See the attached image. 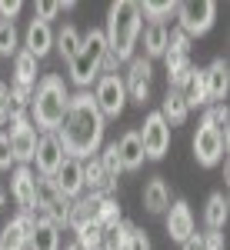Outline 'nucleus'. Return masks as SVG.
Here are the masks:
<instances>
[{
	"label": "nucleus",
	"mask_w": 230,
	"mask_h": 250,
	"mask_svg": "<svg viewBox=\"0 0 230 250\" xmlns=\"http://www.w3.org/2000/svg\"><path fill=\"white\" fill-rule=\"evenodd\" d=\"M187 114H190V107H187L184 94H180V90H167V97H164V107H160V117L167 120V127L184 124V120H187Z\"/></svg>",
	"instance_id": "nucleus-25"
},
{
	"label": "nucleus",
	"mask_w": 230,
	"mask_h": 250,
	"mask_svg": "<svg viewBox=\"0 0 230 250\" xmlns=\"http://www.w3.org/2000/svg\"><path fill=\"white\" fill-rule=\"evenodd\" d=\"M130 230H134V224H127V220H120L117 227L104 230V237H100V250H124V244H127Z\"/></svg>",
	"instance_id": "nucleus-32"
},
{
	"label": "nucleus",
	"mask_w": 230,
	"mask_h": 250,
	"mask_svg": "<svg viewBox=\"0 0 230 250\" xmlns=\"http://www.w3.org/2000/svg\"><path fill=\"white\" fill-rule=\"evenodd\" d=\"M63 250H80V244H77V240H74V244H67V247H63Z\"/></svg>",
	"instance_id": "nucleus-46"
},
{
	"label": "nucleus",
	"mask_w": 230,
	"mask_h": 250,
	"mask_svg": "<svg viewBox=\"0 0 230 250\" xmlns=\"http://www.w3.org/2000/svg\"><path fill=\"white\" fill-rule=\"evenodd\" d=\"M104 114L97 110L90 90H80V94H70V104H67V114H63V124L57 127V144L63 157H74V160H90V157L100 154L104 147Z\"/></svg>",
	"instance_id": "nucleus-1"
},
{
	"label": "nucleus",
	"mask_w": 230,
	"mask_h": 250,
	"mask_svg": "<svg viewBox=\"0 0 230 250\" xmlns=\"http://www.w3.org/2000/svg\"><path fill=\"white\" fill-rule=\"evenodd\" d=\"M140 34H144V17H140V10H137V3L134 0H117L114 7L107 10V30H104L107 50H110L120 63H130Z\"/></svg>",
	"instance_id": "nucleus-2"
},
{
	"label": "nucleus",
	"mask_w": 230,
	"mask_h": 250,
	"mask_svg": "<svg viewBox=\"0 0 230 250\" xmlns=\"http://www.w3.org/2000/svg\"><path fill=\"white\" fill-rule=\"evenodd\" d=\"M180 250H204V240H200V233H193V237H187V240L180 244Z\"/></svg>",
	"instance_id": "nucleus-44"
},
{
	"label": "nucleus",
	"mask_w": 230,
	"mask_h": 250,
	"mask_svg": "<svg viewBox=\"0 0 230 250\" xmlns=\"http://www.w3.org/2000/svg\"><path fill=\"white\" fill-rule=\"evenodd\" d=\"M124 250H150V237L140 230V227H134L130 237H127V244H124Z\"/></svg>",
	"instance_id": "nucleus-39"
},
{
	"label": "nucleus",
	"mask_w": 230,
	"mask_h": 250,
	"mask_svg": "<svg viewBox=\"0 0 230 250\" xmlns=\"http://www.w3.org/2000/svg\"><path fill=\"white\" fill-rule=\"evenodd\" d=\"M10 150H14V164L17 167H27L30 160H34V150H37V127L30 124V114H10Z\"/></svg>",
	"instance_id": "nucleus-5"
},
{
	"label": "nucleus",
	"mask_w": 230,
	"mask_h": 250,
	"mask_svg": "<svg viewBox=\"0 0 230 250\" xmlns=\"http://www.w3.org/2000/svg\"><path fill=\"white\" fill-rule=\"evenodd\" d=\"M80 40H84V37L77 34V27L67 23L57 37H54V43H57V50H60V57H63V60H74V54L80 50Z\"/></svg>",
	"instance_id": "nucleus-33"
},
{
	"label": "nucleus",
	"mask_w": 230,
	"mask_h": 250,
	"mask_svg": "<svg viewBox=\"0 0 230 250\" xmlns=\"http://www.w3.org/2000/svg\"><path fill=\"white\" fill-rule=\"evenodd\" d=\"M34 217H37V213H34ZM27 250H60V230L47 217H37L34 233H30V240H27Z\"/></svg>",
	"instance_id": "nucleus-22"
},
{
	"label": "nucleus",
	"mask_w": 230,
	"mask_h": 250,
	"mask_svg": "<svg viewBox=\"0 0 230 250\" xmlns=\"http://www.w3.org/2000/svg\"><path fill=\"white\" fill-rule=\"evenodd\" d=\"M34 187H37V207L34 213L37 217H47L54 227H67V213H70V200L67 197H60V190L47 180V177H37L34 180Z\"/></svg>",
	"instance_id": "nucleus-7"
},
{
	"label": "nucleus",
	"mask_w": 230,
	"mask_h": 250,
	"mask_svg": "<svg viewBox=\"0 0 230 250\" xmlns=\"http://www.w3.org/2000/svg\"><path fill=\"white\" fill-rule=\"evenodd\" d=\"M144 54H147V60L167 54V27L164 23H150L144 30Z\"/></svg>",
	"instance_id": "nucleus-27"
},
{
	"label": "nucleus",
	"mask_w": 230,
	"mask_h": 250,
	"mask_svg": "<svg viewBox=\"0 0 230 250\" xmlns=\"http://www.w3.org/2000/svg\"><path fill=\"white\" fill-rule=\"evenodd\" d=\"M70 7H74V3H50V0H40V3L34 7V10H37V20H43V23H50V20L57 17V14H63V10H70Z\"/></svg>",
	"instance_id": "nucleus-38"
},
{
	"label": "nucleus",
	"mask_w": 230,
	"mask_h": 250,
	"mask_svg": "<svg viewBox=\"0 0 230 250\" xmlns=\"http://www.w3.org/2000/svg\"><path fill=\"white\" fill-rule=\"evenodd\" d=\"M94 104L97 110L107 117H120L124 114V107H127V90H124V77L120 74H104V77H97V87H94Z\"/></svg>",
	"instance_id": "nucleus-8"
},
{
	"label": "nucleus",
	"mask_w": 230,
	"mask_h": 250,
	"mask_svg": "<svg viewBox=\"0 0 230 250\" xmlns=\"http://www.w3.org/2000/svg\"><path fill=\"white\" fill-rule=\"evenodd\" d=\"M193 230H197V224H193L190 204L187 200H173L167 207V233H170V240L184 244L187 237H193Z\"/></svg>",
	"instance_id": "nucleus-16"
},
{
	"label": "nucleus",
	"mask_w": 230,
	"mask_h": 250,
	"mask_svg": "<svg viewBox=\"0 0 230 250\" xmlns=\"http://www.w3.org/2000/svg\"><path fill=\"white\" fill-rule=\"evenodd\" d=\"M137 134H140V144H144V157L147 160H164L167 157V150H170V127L160 117V110L147 114L144 130H137Z\"/></svg>",
	"instance_id": "nucleus-10"
},
{
	"label": "nucleus",
	"mask_w": 230,
	"mask_h": 250,
	"mask_svg": "<svg viewBox=\"0 0 230 250\" xmlns=\"http://www.w3.org/2000/svg\"><path fill=\"white\" fill-rule=\"evenodd\" d=\"M104 54H107V40H104V30L90 27L87 37L80 40V50L74 54L70 63V80H74L80 90H87L97 77H100V63H104Z\"/></svg>",
	"instance_id": "nucleus-4"
},
{
	"label": "nucleus",
	"mask_w": 230,
	"mask_h": 250,
	"mask_svg": "<svg viewBox=\"0 0 230 250\" xmlns=\"http://www.w3.org/2000/svg\"><path fill=\"white\" fill-rule=\"evenodd\" d=\"M177 27L187 34V37H204L217 20V3L213 0H187V3H177Z\"/></svg>",
	"instance_id": "nucleus-6"
},
{
	"label": "nucleus",
	"mask_w": 230,
	"mask_h": 250,
	"mask_svg": "<svg viewBox=\"0 0 230 250\" xmlns=\"http://www.w3.org/2000/svg\"><path fill=\"white\" fill-rule=\"evenodd\" d=\"M23 50L30 54L34 60L47 57L50 50H54V34H50V23H43V20H30V27H27V43H23Z\"/></svg>",
	"instance_id": "nucleus-17"
},
{
	"label": "nucleus",
	"mask_w": 230,
	"mask_h": 250,
	"mask_svg": "<svg viewBox=\"0 0 230 250\" xmlns=\"http://www.w3.org/2000/svg\"><path fill=\"white\" fill-rule=\"evenodd\" d=\"M200 240H204V250H224V247H227V244H224V233H220V230L200 233Z\"/></svg>",
	"instance_id": "nucleus-41"
},
{
	"label": "nucleus",
	"mask_w": 230,
	"mask_h": 250,
	"mask_svg": "<svg viewBox=\"0 0 230 250\" xmlns=\"http://www.w3.org/2000/svg\"><path fill=\"white\" fill-rule=\"evenodd\" d=\"M10 164H14V150H10V137L3 130L0 134V170H10Z\"/></svg>",
	"instance_id": "nucleus-40"
},
{
	"label": "nucleus",
	"mask_w": 230,
	"mask_h": 250,
	"mask_svg": "<svg viewBox=\"0 0 230 250\" xmlns=\"http://www.w3.org/2000/svg\"><path fill=\"white\" fill-rule=\"evenodd\" d=\"M37 217L34 213H17L3 230H0V250H27V240L34 233Z\"/></svg>",
	"instance_id": "nucleus-14"
},
{
	"label": "nucleus",
	"mask_w": 230,
	"mask_h": 250,
	"mask_svg": "<svg viewBox=\"0 0 230 250\" xmlns=\"http://www.w3.org/2000/svg\"><path fill=\"white\" fill-rule=\"evenodd\" d=\"M184 100H187V107H204V104H210V100H207L204 70H193V77L187 80V87H184Z\"/></svg>",
	"instance_id": "nucleus-29"
},
{
	"label": "nucleus",
	"mask_w": 230,
	"mask_h": 250,
	"mask_svg": "<svg viewBox=\"0 0 230 250\" xmlns=\"http://www.w3.org/2000/svg\"><path fill=\"white\" fill-rule=\"evenodd\" d=\"M164 63H167V83H170L167 90H180V94H184L187 80H190L193 70H197L190 63V54H170V50H167V54H164Z\"/></svg>",
	"instance_id": "nucleus-18"
},
{
	"label": "nucleus",
	"mask_w": 230,
	"mask_h": 250,
	"mask_svg": "<svg viewBox=\"0 0 230 250\" xmlns=\"http://www.w3.org/2000/svg\"><path fill=\"white\" fill-rule=\"evenodd\" d=\"M117 154H120V167L124 170H140L144 167V144H140V134L137 130H127V134L117 140Z\"/></svg>",
	"instance_id": "nucleus-20"
},
{
	"label": "nucleus",
	"mask_w": 230,
	"mask_h": 250,
	"mask_svg": "<svg viewBox=\"0 0 230 250\" xmlns=\"http://www.w3.org/2000/svg\"><path fill=\"white\" fill-rule=\"evenodd\" d=\"M144 207L150 213H167V207H170V187H167L164 177H150L147 180V187H144Z\"/></svg>",
	"instance_id": "nucleus-23"
},
{
	"label": "nucleus",
	"mask_w": 230,
	"mask_h": 250,
	"mask_svg": "<svg viewBox=\"0 0 230 250\" xmlns=\"http://www.w3.org/2000/svg\"><path fill=\"white\" fill-rule=\"evenodd\" d=\"M34 180H37V173L30 170V167H17L14 177H10V193L17 200L20 213H34V207H37V187H34Z\"/></svg>",
	"instance_id": "nucleus-15"
},
{
	"label": "nucleus",
	"mask_w": 230,
	"mask_h": 250,
	"mask_svg": "<svg viewBox=\"0 0 230 250\" xmlns=\"http://www.w3.org/2000/svg\"><path fill=\"white\" fill-rule=\"evenodd\" d=\"M167 50H170V54H190V37H187L180 27L167 30Z\"/></svg>",
	"instance_id": "nucleus-37"
},
{
	"label": "nucleus",
	"mask_w": 230,
	"mask_h": 250,
	"mask_svg": "<svg viewBox=\"0 0 230 250\" xmlns=\"http://www.w3.org/2000/svg\"><path fill=\"white\" fill-rule=\"evenodd\" d=\"M204 120L210 124L213 130H220V134L227 137V120H230L227 104H213V107H207V114H204Z\"/></svg>",
	"instance_id": "nucleus-35"
},
{
	"label": "nucleus",
	"mask_w": 230,
	"mask_h": 250,
	"mask_svg": "<svg viewBox=\"0 0 230 250\" xmlns=\"http://www.w3.org/2000/svg\"><path fill=\"white\" fill-rule=\"evenodd\" d=\"M20 14V0H0V20H14Z\"/></svg>",
	"instance_id": "nucleus-43"
},
{
	"label": "nucleus",
	"mask_w": 230,
	"mask_h": 250,
	"mask_svg": "<svg viewBox=\"0 0 230 250\" xmlns=\"http://www.w3.org/2000/svg\"><path fill=\"white\" fill-rule=\"evenodd\" d=\"M100 237H104V230L97 224H87L77 230V244H80V250H100Z\"/></svg>",
	"instance_id": "nucleus-36"
},
{
	"label": "nucleus",
	"mask_w": 230,
	"mask_h": 250,
	"mask_svg": "<svg viewBox=\"0 0 230 250\" xmlns=\"http://www.w3.org/2000/svg\"><path fill=\"white\" fill-rule=\"evenodd\" d=\"M50 184L60 190V197L77 200V197L84 193V164L74 160V157H63V164H60V170L50 177Z\"/></svg>",
	"instance_id": "nucleus-13"
},
{
	"label": "nucleus",
	"mask_w": 230,
	"mask_h": 250,
	"mask_svg": "<svg viewBox=\"0 0 230 250\" xmlns=\"http://www.w3.org/2000/svg\"><path fill=\"white\" fill-rule=\"evenodd\" d=\"M97 160H100V167H104V173H107V180H110V184H117V180H120V173H124V167H120V154H117V144L100 147Z\"/></svg>",
	"instance_id": "nucleus-31"
},
{
	"label": "nucleus",
	"mask_w": 230,
	"mask_h": 250,
	"mask_svg": "<svg viewBox=\"0 0 230 250\" xmlns=\"http://www.w3.org/2000/svg\"><path fill=\"white\" fill-rule=\"evenodd\" d=\"M67 104H70L67 83L57 74H47L37 83L34 100H30V124L40 134H57V127L63 124V114H67Z\"/></svg>",
	"instance_id": "nucleus-3"
},
{
	"label": "nucleus",
	"mask_w": 230,
	"mask_h": 250,
	"mask_svg": "<svg viewBox=\"0 0 230 250\" xmlns=\"http://www.w3.org/2000/svg\"><path fill=\"white\" fill-rule=\"evenodd\" d=\"M124 90H127V100H134V104H140V107L150 100V60L147 57H134L130 63H127Z\"/></svg>",
	"instance_id": "nucleus-11"
},
{
	"label": "nucleus",
	"mask_w": 230,
	"mask_h": 250,
	"mask_svg": "<svg viewBox=\"0 0 230 250\" xmlns=\"http://www.w3.org/2000/svg\"><path fill=\"white\" fill-rule=\"evenodd\" d=\"M14 114V107H10V90H7V83H0V124H7Z\"/></svg>",
	"instance_id": "nucleus-42"
},
{
	"label": "nucleus",
	"mask_w": 230,
	"mask_h": 250,
	"mask_svg": "<svg viewBox=\"0 0 230 250\" xmlns=\"http://www.w3.org/2000/svg\"><path fill=\"white\" fill-rule=\"evenodd\" d=\"M14 83L30 87V90H34V83H37V60L30 57L27 50H17V54H14Z\"/></svg>",
	"instance_id": "nucleus-26"
},
{
	"label": "nucleus",
	"mask_w": 230,
	"mask_h": 250,
	"mask_svg": "<svg viewBox=\"0 0 230 250\" xmlns=\"http://www.w3.org/2000/svg\"><path fill=\"white\" fill-rule=\"evenodd\" d=\"M20 37H17V27H14V20H0V57H10V54H17L20 47Z\"/></svg>",
	"instance_id": "nucleus-34"
},
{
	"label": "nucleus",
	"mask_w": 230,
	"mask_h": 250,
	"mask_svg": "<svg viewBox=\"0 0 230 250\" xmlns=\"http://www.w3.org/2000/svg\"><path fill=\"white\" fill-rule=\"evenodd\" d=\"M94 224L100 230H110L120 224V204H117V197H100V204H97V213H94Z\"/></svg>",
	"instance_id": "nucleus-28"
},
{
	"label": "nucleus",
	"mask_w": 230,
	"mask_h": 250,
	"mask_svg": "<svg viewBox=\"0 0 230 250\" xmlns=\"http://www.w3.org/2000/svg\"><path fill=\"white\" fill-rule=\"evenodd\" d=\"M30 164H37V177H54L60 170V164H63V150H60L57 137L54 134H40L37 137V150H34V160Z\"/></svg>",
	"instance_id": "nucleus-12"
},
{
	"label": "nucleus",
	"mask_w": 230,
	"mask_h": 250,
	"mask_svg": "<svg viewBox=\"0 0 230 250\" xmlns=\"http://www.w3.org/2000/svg\"><path fill=\"white\" fill-rule=\"evenodd\" d=\"M137 10H140V17H147L150 23H164V20L177 14V3L167 0V3H160V0H144V3H137Z\"/></svg>",
	"instance_id": "nucleus-30"
},
{
	"label": "nucleus",
	"mask_w": 230,
	"mask_h": 250,
	"mask_svg": "<svg viewBox=\"0 0 230 250\" xmlns=\"http://www.w3.org/2000/svg\"><path fill=\"white\" fill-rule=\"evenodd\" d=\"M204 80H207V100H213V104H224V97H227L230 90V70H227V60L217 57L204 70Z\"/></svg>",
	"instance_id": "nucleus-19"
},
{
	"label": "nucleus",
	"mask_w": 230,
	"mask_h": 250,
	"mask_svg": "<svg viewBox=\"0 0 230 250\" xmlns=\"http://www.w3.org/2000/svg\"><path fill=\"white\" fill-rule=\"evenodd\" d=\"M97 204H100V197H97V193H80L77 200H70V213H67V227H70V230L77 233L80 227L94 224Z\"/></svg>",
	"instance_id": "nucleus-21"
},
{
	"label": "nucleus",
	"mask_w": 230,
	"mask_h": 250,
	"mask_svg": "<svg viewBox=\"0 0 230 250\" xmlns=\"http://www.w3.org/2000/svg\"><path fill=\"white\" fill-rule=\"evenodd\" d=\"M3 207H7V193L0 190V210H3Z\"/></svg>",
	"instance_id": "nucleus-45"
},
{
	"label": "nucleus",
	"mask_w": 230,
	"mask_h": 250,
	"mask_svg": "<svg viewBox=\"0 0 230 250\" xmlns=\"http://www.w3.org/2000/svg\"><path fill=\"white\" fill-rule=\"evenodd\" d=\"M227 213H230L227 193H220V190L210 193V197H207V207H204V224H207V230H224Z\"/></svg>",
	"instance_id": "nucleus-24"
},
{
	"label": "nucleus",
	"mask_w": 230,
	"mask_h": 250,
	"mask_svg": "<svg viewBox=\"0 0 230 250\" xmlns=\"http://www.w3.org/2000/svg\"><path fill=\"white\" fill-rule=\"evenodd\" d=\"M224 154H227V137L220 130H213L207 120H200V127L193 134V157H197V164L200 167H217L224 160Z\"/></svg>",
	"instance_id": "nucleus-9"
}]
</instances>
